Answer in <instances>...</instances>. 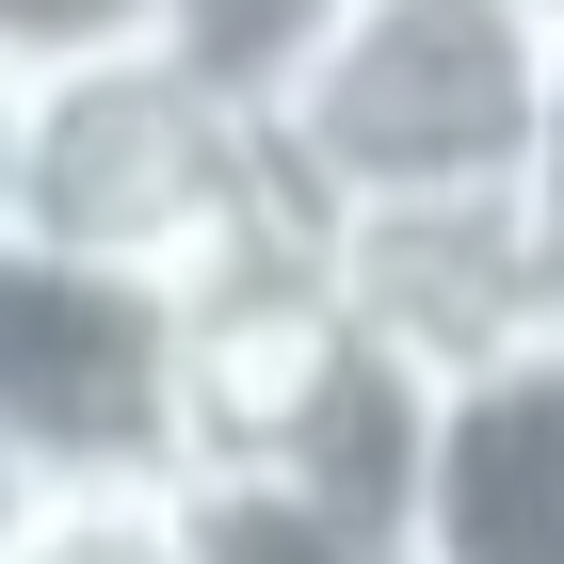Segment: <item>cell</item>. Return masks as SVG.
Returning <instances> with one entry per match:
<instances>
[{
	"label": "cell",
	"instance_id": "52a82bcc",
	"mask_svg": "<svg viewBox=\"0 0 564 564\" xmlns=\"http://www.w3.org/2000/svg\"><path fill=\"white\" fill-rule=\"evenodd\" d=\"M323 17H339V0H177V48H194L226 97H274L306 48H323Z\"/></svg>",
	"mask_w": 564,
	"mask_h": 564
},
{
	"label": "cell",
	"instance_id": "8fae6325",
	"mask_svg": "<svg viewBox=\"0 0 564 564\" xmlns=\"http://www.w3.org/2000/svg\"><path fill=\"white\" fill-rule=\"evenodd\" d=\"M33 532H48V484H33V468H17V435H0V564L33 549Z\"/></svg>",
	"mask_w": 564,
	"mask_h": 564
},
{
	"label": "cell",
	"instance_id": "277c9868",
	"mask_svg": "<svg viewBox=\"0 0 564 564\" xmlns=\"http://www.w3.org/2000/svg\"><path fill=\"white\" fill-rule=\"evenodd\" d=\"M323 291L403 388H468L500 355L564 339V242L532 194H435V210H339L323 226Z\"/></svg>",
	"mask_w": 564,
	"mask_h": 564
},
{
	"label": "cell",
	"instance_id": "6da1fadb",
	"mask_svg": "<svg viewBox=\"0 0 564 564\" xmlns=\"http://www.w3.org/2000/svg\"><path fill=\"white\" fill-rule=\"evenodd\" d=\"M549 97H564V33L532 0H339L323 48L259 97V145L306 226L435 210V194H532Z\"/></svg>",
	"mask_w": 564,
	"mask_h": 564
},
{
	"label": "cell",
	"instance_id": "7c38bea8",
	"mask_svg": "<svg viewBox=\"0 0 564 564\" xmlns=\"http://www.w3.org/2000/svg\"><path fill=\"white\" fill-rule=\"evenodd\" d=\"M532 210H549V242H564V97H549V162H532Z\"/></svg>",
	"mask_w": 564,
	"mask_h": 564
},
{
	"label": "cell",
	"instance_id": "5b68a950",
	"mask_svg": "<svg viewBox=\"0 0 564 564\" xmlns=\"http://www.w3.org/2000/svg\"><path fill=\"white\" fill-rule=\"evenodd\" d=\"M403 564H564V339L420 403Z\"/></svg>",
	"mask_w": 564,
	"mask_h": 564
},
{
	"label": "cell",
	"instance_id": "3957f363",
	"mask_svg": "<svg viewBox=\"0 0 564 564\" xmlns=\"http://www.w3.org/2000/svg\"><path fill=\"white\" fill-rule=\"evenodd\" d=\"M0 435L48 500H177L194 484V306L177 274L0 242Z\"/></svg>",
	"mask_w": 564,
	"mask_h": 564
},
{
	"label": "cell",
	"instance_id": "8992f818",
	"mask_svg": "<svg viewBox=\"0 0 564 564\" xmlns=\"http://www.w3.org/2000/svg\"><path fill=\"white\" fill-rule=\"evenodd\" d=\"M177 549L194 564H403V517H371L339 484H291V468H194Z\"/></svg>",
	"mask_w": 564,
	"mask_h": 564
},
{
	"label": "cell",
	"instance_id": "9c48e42d",
	"mask_svg": "<svg viewBox=\"0 0 564 564\" xmlns=\"http://www.w3.org/2000/svg\"><path fill=\"white\" fill-rule=\"evenodd\" d=\"M17 564H194V549H177V500H48Z\"/></svg>",
	"mask_w": 564,
	"mask_h": 564
},
{
	"label": "cell",
	"instance_id": "7a4b0ae2",
	"mask_svg": "<svg viewBox=\"0 0 564 564\" xmlns=\"http://www.w3.org/2000/svg\"><path fill=\"white\" fill-rule=\"evenodd\" d=\"M33 242H82V259H130V274H210L306 242L291 177L259 145V97H226L194 48H113V65H65L33 82Z\"/></svg>",
	"mask_w": 564,
	"mask_h": 564
},
{
	"label": "cell",
	"instance_id": "ba28073f",
	"mask_svg": "<svg viewBox=\"0 0 564 564\" xmlns=\"http://www.w3.org/2000/svg\"><path fill=\"white\" fill-rule=\"evenodd\" d=\"M177 0H0V65L17 82H65V65H113V48H162Z\"/></svg>",
	"mask_w": 564,
	"mask_h": 564
},
{
	"label": "cell",
	"instance_id": "30bf717a",
	"mask_svg": "<svg viewBox=\"0 0 564 564\" xmlns=\"http://www.w3.org/2000/svg\"><path fill=\"white\" fill-rule=\"evenodd\" d=\"M17 210H33V82L0 65V242H17Z\"/></svg>",
	"mask_w": 564,
	"mask_h": 564
},
{
	"label": "cell",
	"instance_id": "4fadbf2b",
	"mask_svg": "<svg viewBox=\"0 0 564 564\" xmlns=\"http://www.w3.org/2000/svg\"><path fill=\"white\" fill-rule=\"evenodd\" d=\"M532 17H549V33H564V0H532Z\"/></svg>",
	"mask_w": 564,
	"mask_h": 564
}]
</instances>
